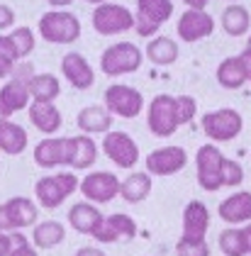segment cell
Segmentation results:
<instances>
[{
    "label": "cell",
    "mask_w": 251,
    "mask_h": 256,
    "mask_svg": "<svg viewBox=\"0 0 251 256\" xmlns=\"http://www.w3.org/2000/svg\"><path fill=\"white\" fill-rule=\"evenodd\" d=\"M102 152H105V156L110 158L112 164H115L117 168H134L136 164H139V146H136V142L132 139V134H127V132H108L105 139H102Z\"/></svg>",
    "instance_id": "obj_14"
},
{
    "label": "cell",
    "mask_w": 251,
    "mask_h": 256,
    "mask_svg": "<svg viewBox=\"0 0 251 256\" xmlns=\"http://www.w3.org/2000/svg\"><path fill=\"white\" fill-rule=\"evenodd\" d=\"M244 234H246V242H249V254H251V222L244 227Z\"/></svg>",
    "instance_id": "obj_47"
},
{
    "label": "cell",
    "mask_w": 251,
    "mask_h": 256,
    "mask_svg": "<svg viewBox=\"0 0 251 256\" xmlns=\"http://www.w3.org/2000/svg\"><path fill=\"white\" fill-rule=\"evenodd\" d=\"M46 2H49V5L54 8V10H64V8H68V5H71L74 0H46Z\"/></svg>",
    "instance_id": "obj_46"
},
{
    "label": "cell",
    "mask_w": 251,
    "mask_h": 256,
    "mask_svg": "<svg viewBox=\"0 0 251 256\" xmlns=\"http://www.w3.org/2000/svg\"><path fill=\"white\" fill-rule=\"evenodd\" d=\"M134 236H136V222L130 215H122V212L102 217V222L93 232V239L100 242V244H115V242H122V239L130 242Z\"/></svg>",
    "instance_id": "obj_16"
},
{
    "label": "cell",
    "mask_w": 251,
    "mask_h": 256,
    "mask_svg": "<svg viewBox=\"0 0 251 256\" xmlns=\"http://www.w3.org/2000/svg\"><path fill=\"white\" fill-rule=\"evenodd\" d=\"M102 100H105L102 108L112 118L134 120L144 110V96L136 90L134 86H127V83H112V86H108Z\"/></svg>",
    "instance_id": "obj_5"
},
{
    "label": "cell",
    "mask_w": 251,
    "mask_h": 256,
    "mask_svg": "<svg viewBox=\"0 0 251 256\" xmlns=\"http://www.w3.org/2000/svg\"><path fill=\"white\" fill-rule=\"evenodd\" d=\"M0 59H5L8 64H12V66H18V52H15V44L12 40L8 37V34H0Z\"/></svg>",
    "instance_id": "obj_38"
},
{
    "label": "cell",
    "mask_w": 251,
    "mask_h": 256,
    "mask_svg": "<svg viewBox=\"0 0 251 256\" xmlns=\"http://www.w3.org/2000/svg\"><path fill=\"white\" fill-rule=\"evenodd\" d=\"M222 161L224 154L217 149V144L208 142L195 154V168H198V186L208 193L222 188Z\"/></svg>",
    "instance_id": "obj_10"
},
{
    "label": "cell",
    "mask_w": 251,
    "mask_h": 256,
    "mask_svg": "<svg viewBox=\"0 0 251 256\" xmlns=\"http://www.w3.org/2000/svg\"><path fill=\"white\" fill-rule=\"evenodd\" d=\"M176 256H210V246H208V242L178 239V244H176Z\"/></svg>",
    "instance_id": "obj_37"
},
{
    "label": "cell",
    "mask_w": 251,
    "mask_h": 256,
    "mask_svg": "<svg viewBox=\"0 0 251 256\" xmlns=\"http://www.w3.org/2000/svg\"><path fill=\"white\" fill-rule=\"evenodd\" d=\"M76 256H105V252L98 249V246H80L76 252Z\"/></svg>",
    "instance_id": "obj_42"
},
{
    "label": "cell",
    "mask_w": 251,
    "mask_h": 256,
    "mask_svg": "<svg viewBox=\"0 0 251 256\" xmlns=\"http://www.w3.org/2000/svg\"><path fill=\"white\" fill-rule=\"evenodd\" d=\"M39 34L49 44H74L80 37V20L68 10H49L39 18Z\"/></svg>",
    "instance_id": "obj_4"
},
{
    "label": "cell",
    "mask_w": 251,
    "mask_h": 256,
    "mask_svg": "<svg viewBox=\"0 0 251 256\" xmlns=\"http://www.w3.org/2000/svg\"><path fill=\"white\" fill-rule=\"evenodd\" d=\"M0 256H10V236L0 234Z\"/></svg>",
    "instance_id": "obj_44"
},
{
    "label": "cell",
    "mask_w": 251,
    "mask_h": 256,
    "mask_svg": "<svg viewBox=\"0 0 251 256\" xmlns=\"http://www.w3.org/2000/svg\"><path fill=\"white\" fill-rule=\"evenodd\" d=\"M86 2H90V5H96L98 8V5H102V2H108V0H86Z\"/></svg>",
    "instance_id": "obj_48"
},
{
    "label": "cell",
    "mask_w": 251,
    "mask_h": 256,
    "mask_svg": "<svg viewBox=\"0 0 251 256\" xmlns=\"http://www.w3.org/2000/svg\"><path fill=\"white\" fill-rule=\"evenodd\" d=\"M5 205V212L10 217V224H12V232H20L24 227H32L37 224V217H39V208L34 200L30 198H22V196H15L10 198Z\"/></svg>",
    "instance_id": "obj_22"
},
{
    "label": "cell",
    "mask_w": 251,
    "mask_h": 256,
    "mask_svg": "<svg viewBox=\"0 0 251 256\" xmlns=\"http://www.w3.org/2000/svg\"><path fill=\"white\" fill-rule=\"evenodd\" d=\"M93 30L102 37H115L134 30V12L120 2H102L93 10Z\"/></svg>",
    "instance_id": "obj_6"
},
{
    "label": "cell",
    "mask_w": 251,
    "mask_h": 256,
    "mask_svg": "<svg viewBox=\"0 0 251 256\" xmlns=\"http://www.w3.org/2000/svg\"><path fill=\"white\" fill-rule=\"evenodd\" d=\"M220 249L224 256H246L249 254V242L244 234V227H230L220 234Z\"/></svg>",
    "instance_id": "obj_32"
},
{
    "label": "cell",
    "mask_w": 251,
    "mask_h": 256,
    "mask_svg": "<svg viewBox=\"0 0 251 256\" xmlns=\"http://www.w3.org/2000/svg\"><path fill=\"white\" fill-rule=\"evenodd\" d=\"M12 68H15L12 64H8L5 59H0V80H2V78H8V76L12 74Z\"/></svg>",
    "instance_id": "obj_45"
},
{
    "label": "cell",
    "mask_w": 251,
    "mask_h": 256,
    "mask_svg": "<svg viewBox=\"0 0 251 256\" xmlns=\"http://www.w3.org/2000/svg\"><path fill=\"white\" fill-rule=\"evenodd\" d=\"M239 61H242V66H244V74H246V78L251 80V49H244V52L239 54Z\"/></svg>",
    "instance_id": "obj_41"
},
{
    "label": "cell",
    "mask_w": 251,
    "mask_h": 256,
    "mask_svg": "<svg viewBox=\"0 0 251 256\" xmlns=\"http://www.w3.org/2000/svg\"><path fill=\"white\" fill-rule=\"evenodd\" d=\"M152 188H154V183H152V176L146 171H134L124 180H120V196L130 205H136V202L146 200L149 193H152Z\"/></svg>",
    "instance_id": "obj_25"
},
{
    "label": "cell",
    "mask_w": 251,
    "mask_h": 256,
    "mask_svg": "<svg viewBox=\"0 0 251 256\" xmlns=\"http://www.w3.org/2000/svg\"><path fill=\"white\" fill-rule=\"evenodd\" d=\"M146 59L156 64V66H174L178 61V44L171 37H161L156 34L152 37V42L146 44Z\"/></svg>",
    "instance_id": "obj_28"
},
{
    "label": "cell",
    "mask_w": 251,
    "mask_h": 256,
    "mask_svg": "<svg viewBox=\"0 0 251 256\" xmlns=\"http://www.w3.org/2000/svg\"><path fill=\"white\" fill-rule=\"evenodd\" d=\"M242 180H244V168H242V164L234 161V158L224 156V161H222V186L236 188Z\"/></svg>",
    "instance_id": "obj_35"
},
{
    "label": "cell",
    "mask_w": 251,
    "mask_h": 256,
    "mask_svg": "<svg viewBox=\"0 0 251 256\" xmlns=\"http://www.w3.org/2000/svg\"><path fill=\"white\" fill-rule=\"evenodd\" d=\"M195 115H198V100H195L193 96H176V118H178V127L190 124Z\"/></svg>",
    "instance_id": "obj_34"
},
{
    "label": "cell",
    "mask_w": 251,
    "mask_h": 256,
    "mask_svg": "<svg viewBox=\"0 0 251 256\" xmlns=\"http://www.w3.org/2000/svg\"><path fill=\"white\" fill-rule=\"evenodd\" d=\"M188 164V154L183 146H158L154 152H149L144 158V166H146V174L149 176H176L178 171H183Z\"/></svg>",
    "instance_id": "obj_13"
},
{
    "label": "cell",
    "mask_w": 251,
    "mask_h": 256,
    "mask_svg": "<svg viewBox=\"0 0 251 256\" xmlns=\"http://www.w3.org/2000/svg\"><path fill=\"white\" fill-rule=\"evenodd\" d=\"M12 232V224H10V217L5 212V205H0V234H10Z\"/></svg>",
    "instance_id": "obj_40"
},
{
    "label": "cell",
    "mask_w": 251,
    "mask_h": 256,
    "mask_svg": "<svg viewBox=\"0 0 251 256\" xmlns=\"http://www.w3.org/2000/svg\"><path fill=\"white\" fill-rule=\"evenodd\" d=\"M176 32L186 44L200 42L214 32V18L205 10H186L176 22Z\"/></svg>",
    "instance_id": "obj_15"
},
{
    "label": "cell",
    "mask_w": 251,
    "mask_h": 256,
    "mask_svg": "<svg viewBox=\"0 0 251 256\" xmlns=\"http://www.w3.org/2000/svg\"><path fill=\"white\" fill-rule=\"evenodd\" d=\"M78 190L83 193L86 202L93 205H105L120 196V178L110 171H93L86 178H80Z\"/></svg>",
    "instance_id": "obj_12"
},
{
    "label": "cell",
    "mask_w": 251,
    "mask_h": 256,
    "mask_svg": "<svg viewBox=\"0 0 251 256\" xmlns=\"http://www.w3.org/2000/svg\"><path fill=\"white\" fill-rule=\"evenodd\" d=\"M78 176L74 171H61V174H52V176L39 178L34 183V196L37 202L46 210H56L64 205V200L74 196L78 190Z\"/></svg>",
    "instance_id": "obj_3"
},
{
    "label": "cell",
    "mask_w": 251,
    "mask_h": 256,
    "mask_svg": "<svg viewBox=\"0 0 251 256\" xmlns=\"http://www.w3.org/2000/svg\"><path fill=\"white\" fill-rule=\"evenodd\" d=\"M27 115H30V122L46 137H54L61 130V124H64V118H61V110L56 108V102L32 100L30 108H27Z\"/></svg>",
    "instance_id": "obj_19"
},
{
    "label": "cell",
    "mask_w": 251,
    "mask_h": 256,
    "mask_svg": "<svg viewBox=\"0 0 251 256\" xmlns=\"http://www.w3.org/2000/svg\"><path fill=\"white\" fill-rule=\"evenodd\" d=\"M210 230V210L205 202L190 200L183 210V236L188 242H205V234Z\"/></svg>",
    "instance_id": "obj_18"
},
{
    "label": "cell",
    "mask_w": 251,
    "mask_h": 256,
    "mask_svg": "<svg viewBox=\"0 0 251 256\" xmlns=\"http://www.w3.org/2000/svg\"><path fill=\"white\" fill-rule=\"evenodd\" d=\"M66 239V227L56 220L37 222L32 230V246L34 249H54Z\"/></svg>",
    "instance_id": "obj_27"
},
{
    "label": "cell",
    "mask_w": 251,
    "mask_h": 256,
    "mask_svg": "<svg viewBox=\"0 0 251 256\" xmlns=\"http://www.w3.org/2000/svg\"><path fill=\"white\" fill-rule=\"evenodd\" d=\"M32 66L30 64H18L12 68V78L8 80L2 88H0V120H10L15 112L20 110H27L30 108V90H27V80L32 76Z\"/></svg>",
    "instance_id": "obj_1"
},
{
    "label": "cell",
    "mask_w": 251,
    "mask_h": 256,
    "mask_svg": "<svg viewBox=\"0 0 251 256\" xmlns=\"http://www.w3.org/2000/svg\"><path fill=\"white\" fill-rule=\"evenodd\" d=\"M12 27H15V10L10 5H2L0 2V34L8 32V30H12Z\"/></svg>",
    "instance_id": "obj_39"
},
{
    "label": "cell",
    "mask_w": 251,
    "mask_h": 256,
    "mask_svg": "<svg viewBox=\"0 0 251 256\" xmlns=\"http://www.w3.org/2000/svg\"><path fill=\"white\" fill-rule=\"evenodd\" d=\"M102 212L98 210L93 202H86V200H80L76 205H71V210H68V224L76 230L78 234H88L93 236V232L98 230V224L102 222Z\"/></svg>",
    "instance_id": "obj_23"
},
{
    "label": "cell",
    "mask_w": 251,
    "mask_h": 256,
    "mask_svg": "<svg viewBox=\"0 0 251 256\" xmlns=\"http://www.w3.org/2000/svg\"><path fill=\"white\" fill-rule=\"evenodd\" d=\"M174 2L171 0H136L134 32L139 37H156L161 24L171 20Z\"/></svg>",
    "instance_id": "obj_8"
},
{
    "label": "cell",
    "mask_w": 251,
    "mask_h": 256,
    "mask_svg": "<svg viewBox=\"0 0 251 256\" xmlns=\"http://www.w3.org/2000/svg\"><path fill=\"white\" fill-rule=\"evenodd\" d=\"M246 49H251V34H249V42H246Z\"/></svg>",
    "instance_id": "obj_49"
},
{
    "label": "cell",
    "mask_w": 251,
    "mask_h": 256,
    "mask_svg": "<svg viewBox=\"0 0 251 256\" xmlns=\"http://www.w3.org/2000/svg\"><path fill=\"white\" fill-rule=\"evenodd\" d=\"M98 161V144L86 134L74 137V156H71V168L74 171H86Z\"/></svg>",
    "instance_id": "obj_31"
},
{
    "label": "cell",
    "mask_w": 251,
    "mask_h": 256,
    "mask_svg": "<svg viewBox=\"0 0 251 256\" xmlns=\"http://www.w3.org/2000/svg\"><path fill=\"white\" fill-rule=\"evenodd\" d=\"M112 122H115L112 115H110L102 105H88V108H83V110L76 115L78 130H80L86 137L112 132Z\"/></svg>",
    "instance_id": "obj_20"
},
{
    "label": "cell",
    "mask_w": 251,
    "mask_h": 256,
    "mask_svg": "<svg viewBox=\"0 0 251 256\" xmlns=\"http://www.w3.org/2000/svg\"><path fill=\"white\" fill-rule=\"evenodd\" d=\"M30 98L39 102H54L61 96V80L54 74H32L27 80Z\"/></svg>",
    "instance_id": "obj_26"
},
{
    "label": "cell",
    "mask_w": 251,
    "mask_h": 256,
    "mask_svg": "<svg viewBox=\"0 0 251 256\" xmlns=\"http://www.w3.org/2000/svg\"><path fill=\"white\" fill-rule=\"evenodd\" d=\"M61 74L76 90H88L96 83V71L88 64V59L78 52H68L61 56Z\"/></svg>",
    "instance_id": "obj_17"
},
{
    "label": "cell",
    "mask_w": 251,
    "mask_h": 256,
    "mask_svg": "<svg viewBox=\"0 0 251 256\" xmlns=\"http://www.w3.org/2000/svg\"><path fill=\"white\" fill-rule=\"evenodd\" d=\"M27 130L12 122V120H0V152L8 156H20L27 149Z\"/></svg>",
    "instance_id": "obj_24"
},
{
    "label": "cell",
    "mask_w": 251,
    "mask_h": 256,
    "mask_svg": "<svg viewBox=\"0 0 251 256\" xmlns=\"http://www.w3.org/2000/svg\"><path fill=\"white\" fill-rule=\"evenodd\" d=\"M10 256H39V252L27 242L22 232H10Z\"/></svg>",
    "instance_id": "obj_36"
},
{
    "label": "cell",
    "mask_w": 251,
    "mask_h": 256,
    "mask_svg": "<svg viewBox=\"0 0 251 256\" xmlns=\"http://www.w3.org/2000/svg\"><path fill=\"white\" fill-rule=\"evenodd\" d=\"M146 127L154 137H174L178 130L176 118V96L158 93L146 108Z\"/></svg>",
    "instance_id": "obj_9"
},
{
    "label": "cell",
    "mask_w": 251,
    "mask_h": 256,
    "mask_svg": "<svg viewBox=\"0 0 251 256\" xmlns=\"http://www.w3.org/2000/svg\"><path fill=\"white\" fill-rule=\"evenodd\" d=\"M251 27V15L244 5H227L222 12V30L230 37H244Z\"/></svg>",
    "instance_id": "obj_30"
},
{
    "label": "cell",
    "mask_w": 251,
    "mask_h": 256,
    "mask_svg": "<svg viewBox=\"0 0 251 256\" xmlns=\"http://www.w3.org/2000/svg\"><path fill=\"white\" fill-rule=\"evenodd\" d=\"M12 44H15V52H18V59H27L32 52H34V32L30 27H12V32L8 34Z\"/></svg>",
    "instance_id": "obj_33"
},
{
    "label": "cell",
    "mask_w": 251,
    "mask_h": 256,
    "mask_svg": "<svg viewBox=\"0 0 251 256\" xmlns=\"http://www.w3.org/2000/svg\"><path fill=\"white\" fill-rule=\"evenodd\" d=\"M246 80L249 78H246V74H244V66H242L239 56H227L224 61H220V66H217V83H220L222 88L236 90V88H242Z\"/></svg>",
    "instance_id": "obj_29"
},
{
    "label": "cell",
    "mask_w": 251,
    "mask_h": 256,
    "mask_svg": "<svg viewBox=\"0 0 251 256\" xmlns=\"http://www.w3.org/2000/svg\"><path fill=\"white\" fill-rule=\"evenodd\" d=\"M142 61H144V54L134 42H117L100 54V71L108 78H117V76L139 71Z\"/></svg>",
    "instance_id": "obj_2"
},
{
    "label": "cell",
    "mask_w": 251,
    "mask_h": 256,
    "mask_svg": "<svg viewBox=\"0 0 251 256\" xmlns=\"http://www.w3.org/2000/svg\"><path fill=\"white\" fill-rule=\"evenodd\" d=\"M200 124H202L205 137L212 139V144L214 142H232L244 130V120L234 108H220L212 112H205Z\"/></svg>",
    "instance_id": "obj_7"
},
{
    "label": "cell",
    "mask_w": 251,
    "mask_h": 256,
    "mask_svg": "<svg viewBox=\"0 0 251 256\" xmlns=\"http://www.w3.org/2000/svg\"><path fill=\"white\" fill-rule=\"evenodd\" d=\"M71 156H74V137H46L32 152V158L39 168L71 166Z\"/></svg>",
    "instance_id": "obj_11"
},
{
    "label": "cell",
    "mask_w": 251,
    "mask_h": 256,
    "mask_svg": "<svg viewBox=\"0 0 251 256\" xmlns=\"http://www.w3.org/2000/svg\"><path fill=\"white\" fill-rule=\"evenodd\" d=\"M188 5V10H205L210 5V0H183Z\"/></svg>",
    "instance_id": "obj_43"
},
{
    "label": "cell",
    "mask_w": 251,
    "mask_h": 256,
    "mask_svg": "<svg viewBox=\"0 0 251 256\" xmlns=\"http://www.w3.org/2000/svg\"><path fill=\"white\" fill-rule=\"evenodd\" d=\"M220 217L227 224H249L251 222V193L239 190L220 202Z\"/></svg>",
    "instance_id": "obj_21"
}]
</instances>
